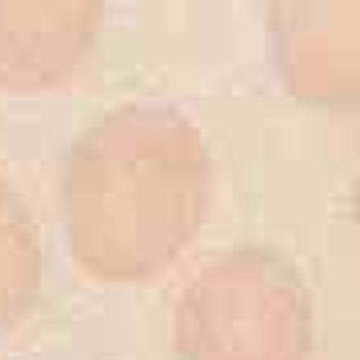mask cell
I'll return each mask as SVG.
<instances>
[{
	"label": "cell",
	"instance_id": "cell-3",
	"mask_svg": "<svg viewBox=\"0 0 360 360\" xmlns=\"http://www.w3.org/2000/svg\"><path fill=\"white\" fill-rule=\"evenodd\" d=\"M281 89L316 112H360V0H269Z\"/></svg>",
	"mask_w": 360,
	"mask_h": 360
},
{
	"label": "cell",
	"instance_id": "cell-6",
	"mask_svg": "<svg viewBox=\"0 0 360 360\" xmlns=\"http://www.w3.org/2000/svg\"><path fill=\"white\" fill-rule=\"evenodd\" d=\"M348 217H352V229L360 236V165L352 172V188H348Z\"/></svg>",
	"mask_w": 360,
	"mask_h": 360
},
{
	"label": "cell",
	"instance_id": "cell-1",
	"mask_svg": "<svg viewBox=\"0 0 360 360\" xmlns=\"http://www.w3.org/2000/svg\"><path fill=\"white\" fill-rule=\"evenodd\" d=\"M217 165L172 104H120L68 144L56 176L60 232L89 281L153 284L205 232Z\"/></svg>",
	"mask_w": 360,
	"mask_h": 360
},
{
	"label": "cell",
	"instance_id": "cell-5",
	"mask_svg": "<svg viewBox=\"0 0 360 360\" xmlns=\"http://www.w3.org/2000/svg\"><path fill=\"white\" fill-rule=\"evenodd\" d=\"M44 292V232L13 180L0 176V333L25 324Z\"/></svg>",
	"mask_w": 360,
	"mask_h": 360
},
{
	"label": "cell",
	"instance_id": "cell-2",
	"mask_svg": "<svg viewBox=\"0 0 360 360\" xmlns=\"http://www.w3.org/2000/svg\"><path fill=\"white\" fill-rule=\"evenodd\" d=\"M316 304L276 248L245 245L196 272L172 309L176 360H312Z\"/></svg>",
	"mask_w": 360,
	"mask_h": 360
},
{
	"label": "cell",
	"instance_id": "cell-4",
	"mask_svg": "<svg viewBox=\"0 0 360 360\" xmlns=\"http://www.w3.org/2000/svg\"><path fill=\"white\" fill-rule=\"evenodd\" d=\"M108 0H0V92L44 96L84 72Z\"/></svg>",
	"mask_w": 360,
	"mask_h": 360
}]
</instances>
